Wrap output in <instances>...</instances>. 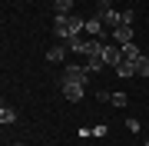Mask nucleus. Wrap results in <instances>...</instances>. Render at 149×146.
<instances>
[{
    "mask_svg": "<svg viewBox=\"0 0 149 146\" xmlns=\"http://www.w3.org/2000/svg\"><path fill=\"white\" fill-rule=\"evenodd\" d=\"M86 30V20L83 17H73V13H56V20H53V33L60 40H70V37H76V33H83Z\"/></svg>",
    "mask_w": 149,
    "mask_h": 146,
    "instance_id": "nucleus-1",
    "label": "nucleus"
},
{
    "mask_svg": "<svg viewBox=\"0 0 149 146\" xmlns=\"http://www.w3.org/2000/svg\"><path fill=\"white\" fill-rule=\"evenodd\" d=\"M96 20H100L103 27L113 33V30L123 23V10H113V7H100V10H96Z\"/></svg>",
    "mask_w": 149,
    "mask_h": 146,
    "instance_id": "nucleus-2",
    "label": "nucleus"
},
{
    "mask_svg": "<svg viewBox=\"0 0 149 146\" xmlns=\"http://www.w3.org/2000/svg\"><path fill=\"white\" fill-rule=\"evenodd\" d=\"M86 76H90L86 66H73L70 63V66H63V73H60V83H86Z\"/></svg>",
    "mask_w": 149,
    "mask_h": 146,
    "instance_id": "nucleus-3",
    "label": "nucleus"
},
{
    "mask_svg": "<svg viewBox=\"0 0 149 146\" xmlns=\"http://www.w3.org/2000/svg\"><path fill=\"white\" fill-rule=\"evenodd\" d=\"M60 90H63V96L70 103H80L86 96V83H60Z\"/></svg>",
    "mask_w": 149,
    "mask_h": 146,
    "instance_id": "nucleus-4",
    "label": "nucleus"
},
{
    "mask_svg": "<svg viewBox=\"0 0 149 146\" xmlns=\"http://www.w3.org/2000/svg\"><path fill=\"white\" fill-rule=\"evenodd\" d=\"M103 60H106V66H113V70H116V66L123 63V47H113V43H106V50H103Z\"/></svg>",
    "mask_w": 149,
    "mask_h": 146,
    "instance_id": "nucleus-5",
    "label": "nucleus"
},
{
    "mask_svg": "<svg viewBox=\"0 0 149 146\" xmlns=\"http://www.w3.org/2000/svg\"><path fill=\"white\" fill-rule=\"evenodd\" d=\"M109 37H113V43H119V47H126V43H133V27H129V23H119V27L113 30Z\"/></svg>",
    "mask_w": 149,
    "mask_h": 146,
    "instance_id": "nucleus-6",
    "label": "nucleus"
},
{
    "mask_svg": "<svg viewBox=\"0 0 149 146\" xmlns=\"http://www.w3.org/2000/svg\"><path fill=\"white\" fill-rule=\"evenodd\" d=\"M66 50H70V47H63V40H60L56 47L47 50V60H50V63H63V60H66Z\"/></svg>",
    "mask_w": 149,
    "mask_h": 146,
    "instance_id": "nucleus-7",
    "label": "nucleus"
},
{
    "mask_svg": "<svg viewBox=\"0 0 149 146\" xmlns=\"http://www.w3.org/2000/svg\"><path fill=\"white\" fill-rule=\"evenodd\" d=\"M63 43L73 50V53H80V57H86V37L83 33H76V37H70V40H63Z\"/></svg>",
    "mask_w": 149,
    "mask_h": 146,
    "instance_id": "nucleus-8",
    "label": "nucleus"
},
{
    "mask_svg": "<svg viewBox=\"0 0 149 146\" xmlns=\"http://www.w3.org/2000/svg\"><path fill=\"white\" fill-rule=\"evenodd\" d=\"M86 33H90V37H100V40H106V27H103V23L96 20V17H90V20H86Z\"/></svg>",
    "mask_w": 149,
    "mask_h": 146,
    "instance_id": "nucleus-9",
    "label": "nucleus"
},
{
    "mask_svg": "<svg viewBox=\"0 0 149 146\" xmlns=\"http://www.w3.org/2000/svg\"><path fill=\"white\" fill-rule=\"evenodd\" d=\"M129 63L136 66V73H139V76H149V53H139L136 60H129Z\"/></svg>",
    "mask_w": 149,
    "mask_h": 146,
    "instance_id": "nucleus-10",
    "label": "nucleus"
},
{
    "mask_svg": "<svg viewBox=\"0 0 149 146\" xmlns=\"http://www.w3.org/2000/svg\"><path fill=\"white\" fill-rule=\"evenodd\" d=\"M86 73H96V70H103V66H106V60H103V57H86Z\"/></svg>",
    "mask_w": 149,
    "mask_h": 146,
    "instance_id": "nucleus-11",
    "label": "nucleus"
},
{
    "mask_svg": "<svg viewBox=\"0 0 149 146\" xmlns=\"http://www.w3.org/2000/svg\"><path fill=\"white\" fill-rule=\"evenodd\" d=\"M113 73H116V76H123V80H126V76H136V66L129 63V60H123V63H119V66H116V70H113Z\"/></svg>",
    "mask_w": 149,
    "mask_h": 146,
    "instance_id": "nucleus-12",
    "label": "nucleus"
},
{
    "mask_svg": "<svg viewBox=\"0 0 149 146\" xmlns=\"http://www.w3.org/2000/svg\"><path fill=\"white\" fill-rule=\"evenodd\" d=\"M0 123H3V126L17 123V110H13V106H3V110H0Z\"/></svg>",
    "mask_w": 149,
    "mask_h": 146,
    "instance_id": "nucleus-13",
    "label": "nucleus"
},
{
    "mask_svg": "<svg viewBox=\"0 0 149 146\" xmlns=\"http://www.w3.org/2000/svg\"><path fill=\"white\" fill-rule=\"evenodd\" d=\"M56 13H73V0H53Z\"/></svg>",
    "mask_w": 149,
    "mask_h": 146,
    "instance_id": "nucleus-14",
    "label": "nucleus"
},
{
    "mask_svg": "<svg viewBox=\"0 0 149 146\" xmlns=\"http://www.w3.org/2000/svg\"><path fill=\"white\" fill-rule=\"evenodd\" d=\"M109 103H113V106H126L129 96H126V93H109Z\"/></svg>",
    "mask_w": 149,
    "mask_h": 146,
    "instance_id": "nucleus-15",
    "label": "nucleus"
},
{
    "mask_svg": "<svg viewBox=\"0 0 149 146\" xmlns=\"http://www.w3.org/2000/svg\"><path fill=\"white\" fill-rule=\"evenodd\" d=\"M123 57H126V60H136L139 57V47L136 43H126V47H123Z\"/></svg>",
    "mask_w": 149,
    "mask_h": 146,
    "instance_id": "nucleus-16",
    "label": "nucleus"
},
{
    "mask_svg": "<svg viewBox=\"0 0 149 146\" xmlns=\"http://www.w3.org/2000/svg\"><path fill=\"white\" fill-rule=\"evenodd\" d=\"M123 23H129V27H133V23H136V13H133V10H123Z\"/></svg>",
    "mask_w": 149,
    "mask_h": 146,
    "instance_id": "nucleus-17",
    "label": "nucleus"
},
{
    "mask_svg": "<svg viewBox=\"0 0 149 146\" xmlns=\"http://www.w3.org/2000/svg\"><path fill=\"white\" fill-rule=\"evenodd\" d=\"M126 130H129V133H139V119L129 116V119H126Z\"/></svg>",
    "mask_w": 149,
    "mask_h": 146,
    "instance_id": "nucleus-18",
    "label": "nucleus"
},
{
    "mask_svg": "<svg viewBox=\"0 0 149 146\" xmlns=\"http://www.w3.org/2000/svg\"><path fill=\"white\" fill-rule=\"evenodd\" d=\"M100 7H113V0H96V10H100Z\"/></svg>",
    "mask_w": 149,
    "mask_h": 146,
    "instance_id": "nucleus-19",
    "label": "nucleus"
},
{
    "mask_svg": "<svg viewBox=\"0 0 149 146\" xmlns=\"http://www.w3.org/2000/svg\"><path fill=\"white\" fill-rule=\"evenodd\" d=\"M146 146H149V136H146Z\"/></svg>",
    "mask_w": 149,
    "mask_h": 146,
    "instance_id": "nucleus-20",
    "label": "nucleus"
},
{
    "mask_svg": "<svg viewBox=\"0 0 149 146\" xmlns=\"http://www.w3.org/2000/svg\"><path fill=\"white\" fill-rule=\"evenodd\" d=\"M50 3H53V0H50Z\"/></svg>",
    "mask_w": 149,
    "mask_h": 146,
    "instance_id": "nucleus-21",
    "label": "nucleus"
}]
</instances>
